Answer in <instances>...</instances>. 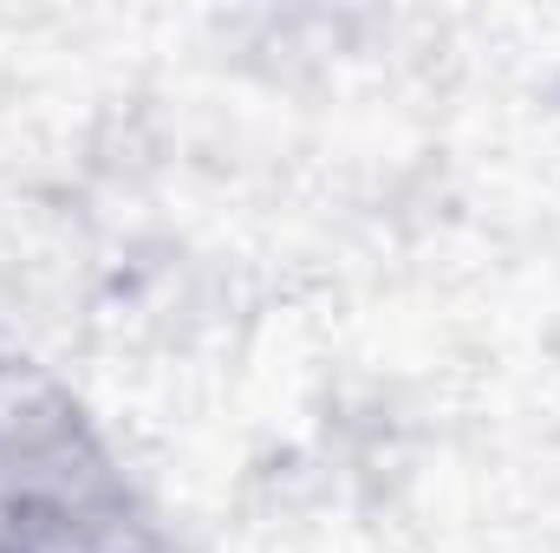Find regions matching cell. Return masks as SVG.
<instances>
[{"label":"cell","mask_w":560,"mask_h":553,"mask_svg":"<svg viewBox=\"0 0 560 553\" xmlns=\"http://www.w3.org/2000/svg\"><path fill=\"white\" fill-rule=\"evenodd\" d=\"M98 443L52 398L0 404V553H143Z\"/></svg>","instance_id":"6da1fadb"}]
</instances>
